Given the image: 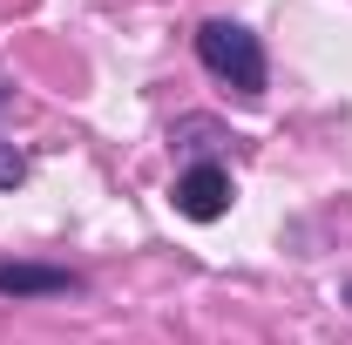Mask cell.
Wrapping results in <instances>:
<instances>
[{
    "label": "cell",
    "instance_id": "277c9868",
    "mask_svg": "<svg viewBox=\"0 0 352 345\" xmlns=\"http://www.w3.org/2000/svg\"><path fill=\"white\" fill-rule=\"evenodd\" d=\"M21 176H28V163H21V156L0 142V183H21Z\"/></svg>",
    "mask_w": 352,
    "mask_h": 345
},
{
    "label": "cell",
    "instance_id": "3957f363",
    "mask_svg": "<svg viewBox=\"0 0 352 345\" xmlns=\"http://www.w3.org/2000/svg\"><path fill=\"white\" fill-rule=\"evenodd\" d=\"M82 278L75 271H61V264H0V291L7 298H61V291H75Z\"/></svg>",
    "mask_w": 352,
    "mask_h": 345
},
{
    "label": "cell",
    "instance_id": "5b68a950",
    "mask_svg": "<svg viewBox=\"0 0 352 345\" xmlns=\"http://www.w3.org/2000/svg\"><path fill=\"white\" fill-rule=\"evenodd\" d=\"M0 109H7V88H0Z\"/></svg>",
    "mask_w": 352,
    "mask_h": 345
},
{
    "label": "cell",
    "instance_id": "7a4b0ae2",
    "mask_svg": "<svg viewBox=\"0 0 352 345\" xmlns=\"http://www.w3.org/2000/svg\"><path fill=\"white\" fill-rule=\"evenodd\" d=\"M176 210L190 216V223H217L223 210H230V176L217 170V163H190V170L176 176Z\"/></svg>",
    "mask_w": 352,
    "mask_h": 345
},
{
    "label": "cell",
    "instance_id": "6da1fadb",
    "mask_svg": "<svg viewBox=\"0 0 352 345\" xmlns=\"http://www.w3.org/2000/svg\"><path fill=\"white\" fill-rule=\"evenodd\" d=\"M197 61L217 75V82H230L237 95H264V41L244 27V21H204L197 27Z\"/></svg>",
    "mask_w": 352,
    "mask_h": 345
}]
</instances>
